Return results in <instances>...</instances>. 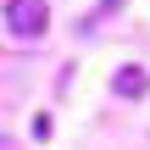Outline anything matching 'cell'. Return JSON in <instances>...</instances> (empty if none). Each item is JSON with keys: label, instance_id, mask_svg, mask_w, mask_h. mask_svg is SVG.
<instances>
[{"label": "cell", "instance_id": "1", "mask_svg": "<svg viewBox=\"0 0 150 150\" xmlns=\"http://www.w3.org/2000/svg\"><path fill=\"white\" fill-rule=\"evenodd\" d=\"M50 22V6L45 0H6V33L11 39H39Z\"/></svg>", "mask_w": 150, "mask_h": 150}, {"label": "cell", "instance_id": "2", "mask_svg": "<svg viewBox=\"0 0 150 150\" xmlns=\"http://www.w3.org/2000/svg\"><path fill=\"white\" fill-rule=\"evenodd\" d=\"M145 89H150V67H139V61L117 67V78H111V95H122V100H139Z\"/></svg>", "mask_w": 150, "mask_h": 150}]
</instances>
